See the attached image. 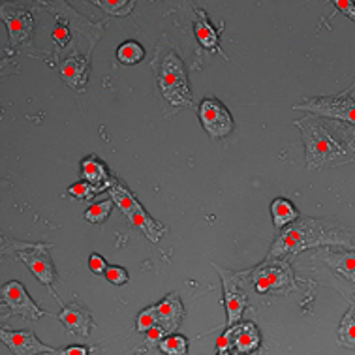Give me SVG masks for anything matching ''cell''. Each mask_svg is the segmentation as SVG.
I'll use <instances>...</instances> for the list:
<instances>
[{"mask_svg":"<svg viewBox=\"0 0 355 355\" xmlns=\"http://www.w3.org/2000/svg\"><path fill=\"white\" fill-rule=\"evenodd\" d=\"M4 254H10L15 259H19L31 269L34 277L38 278L42 284L46 286V290L53 293V297L57 299L60 306H64V303L60 301V297L55 291V280H57V269L53 265L51 259V245H44V243H19V241L4 239Z\"/></svg>","mask_w":355,"mask_h":355,"instance_id":"obj_3","label":"cell"},{"mask_svg":"<svg viewBox=\"0 0 355 355\" xmlns=\"http://www.w3.org/2000/svg\"><path fill=\"white\" fill-rule=\"evenodd\" d=\"M254 288L258 293H278L286 295L288 291L295 290V278L291 265L282 259H267L250 272Z\"/></svg>","mask_w":355,"mask_h":355,"instance_id":"obj_6","label":"cell"},{"mask_svg":"<svg viewBox=\"0 0 355 355\" xmlns=\"http://www.w3.org/2000/svg\"><path fill=\"white\" fill-rule=\"evenodd\" d=\"M57 320L62 323V327L70 338H89L91 331L94 329L91 310L85 304L70 303L64 304L57 314Z\"/></svg>","mask_w":355,"mask_h":355,"instance_id":"obj_11","label":"cell"},{"mask_svg":"<svg viewBox=\"0 0 355 355\" xmlns=\"http://www.w3.org/2000/svg\"><path fill=\"white\" fill-rule=\"evenodd\" d=\"M158 87L162 96L166 98L175 107H184L192 103V91L188 83V76L182 66L181 57L171 51L168 57L162 60L158 68Z\"/></svg>","mask_w":355,"mask_h":355,"instance_id":"obj_4","label":"cell"},{"mask_svg":"<svg viewBox=\"0 0 355 355\" xmlns=\"http://www.w3.org/2000/svg\"><path fill=\"white\" fill-rule=\"evenodd\" d=\"M94 4L102 8L103 12L116 15V17H123V15H126V13L134 10L136 2L134 0H96Z\"/></svg>","mask_w":355,"mask_h":355,"instance_id":"obj_25","label":"cell"},{"mask_svg":"<svg viewBox=\"0 0 355 355\" xmlns=\"http://www.w3.org/2000/svg\"><path fill=\"white\" fill-rule=\"evenodd\" d=\"M158 325V309L156 304L153 306H147L145 310H141L136 318V329L137 333H149L153 327Z\"/></svg>","mask_w":355,"mask_h":355,"instance_id":"obj_26","label":"cell"},{"mask_svg":"<svg viewBox=\"0 0 355 355\" xmlns=\"http://www.w3.org/2000/svg\"><path fill=\"white\" fill-rule=\"evenodd\" d=\"M105 278L107 282L115 286H123L128 282V271L124 267H119V265H110L107 271H105Z\"/></svg>","mask_w":355,"mask_h":355,"instance_id":"obj_28","label":"cell"},{"mask_svg":"<svg viewBox=\"0 0 355 355\" xmlns=\"http://www.w3.org/2000/svg\"><path fill=\"white\" fill-rule=\"evenodd\" d=\"M318 246H343L352 248V233L343 222L335 218H299L272 243L267 259L299 254Z\"/></svg>","mask_w":355,"mask_h":355,"instance_id":"obj_1","label":"cell"},{"mask_svg":"<svg viewBox=\"0 0 355 355\" xmlns=\"http://www.w3.org/2000/svg\"><path fill=\"white\" fill-rule=\"evenodd\" d=\"M102 190L96 187H92V184H89V182H76V184H71L70 190H68V196H71V198H76V200H81V201H91L92 198L96 194H100Z\"/></svg>","mask_w":355,"mask_h":355,"instance_id":"obj_27","label":"cell"},{"mask_svg":"<svg viewBox=\"0 0 355 355\" xmlns=\"http://www.w3.org/2000/svg\"><path fill=\"white\" fill-rule=\"evenodd\" d=\"M196 38H198V42H200V46L203 47V49H207V51L211 53H218V55H222L224 58H227L226 55H224V51H222V47H220V34L216 33V28L213 26V23L209 21V17H207L205 10H200V8H196Z\"/></svg>","mask_w":355,"mask_h":355,"instance_id":"obj_16","label":"cell"},{"mask_svg":"<svg viewBox=\"0 0 355 355\" xmlns=\"http://www.w3.org/2000/svg\"><path fill=\"white\" fill-rule=\"evenodd\" d=\"M271 214H272V224L277 230H282L286 226H291L295 220H299V211L295 205L286 198H277L271 203Z\"/></svg>","mask_w":355,"mask_h":355,"instance_id":"obj_20","label":"cell"},{"mask_svg":"<svg viewBox=\"0 0 355 355\" xmlns=\"http://www.w3.org/2000/svg\"><path fill=\"white\" fill-rule=\"evenodd\" d=\"M145 335H147V336H145L147 344H150V346H153V344H160L162 340H164V338L168 336V333L162 329L160 325H156V327H153V329H150L149 333H145Z\"/></svg>","mask_w":355,"mask_h":355,"instance_id":"obj_32","label":"cell"},{"mask_svg":"<svg viewBox=\"0 0 355 355\" xmlns=\"http://www.w3.org/2000/svg\"><path fill=\"white\" fill-rule=\"evenodd\" d=\"M218 355H233L232 349H222V352H218Z\"/></svg>","mask_w":355,"mask_h":355,"instance_id":"obj_34","label":"cell"},{"mask_svg":"<svg viewBox=\"0 0 355 355\" xmlns=\"http://www.w3.org/2000/svg\"><path fill=\"white\" fill-rule=\"evenodd\" d=\"M336 335H338V343L343 344L344 348L355 349V304H352L348 312L344 314Z\"/></svg>","mask_w":355,"mask_h":355,"instance_id":"obj_22","label":"cell"},{"mask_svg":"<svg viewBox=\"0 0 355 355\" xmlns=\"http://www.w3.org/2000/svg\"><path fill=\"white\" fill-rule=\"evenodd\" d=\"M164 355H188V338L182 335H168L160 344H158Z\"/></svg>","mask_w":355,"mask_h":355,"instance_id":"obj_23","label":"cell"},{"mask_svg":"<svg viewBox=\"0 0 355 355\" xmlns=\"http://www.w3.org/2000/svg\"><path fill=\"white\" fill-rule=\"evenodd\" d=\"M111 200L116 203V207L126 214V218L132 222V226H136L137 230H141L143 235L150 241V243H158L162 239V235L166 232V227L162 226L160 222H156L155 218H150L147 211L143 209L141 203L134 198V194L130 192L128 188L121 184L119 181H113L110 188Z\"/></svg>","mask_w":355,"mask_h":355,"instance_id":"obj_5","label":"cell"},{"mask_svg":"<svg viewBox=\"0 0 355 355\" xmlns=\"http://www.w3.org/2000/svg\"><path fill=\"white\" fill-rule=\"evenodd\" d=\"M92 352L91 346H78V344H73V346H62V348H55L53 352L46 355H89Z\"/></svg>","mask_w":355,"mask_h":355,"instance_id":"obj_29","label":"cell"},{"mask_svg":"<svg viewBox=\"0 0 355 355\" xmlns=\"http://www.w3.org/2000/svg\"><path fill=\"white\" fill-rule=\"evenodd\" d=\"M143 57H145V49H143L141 44H137L134 40H128L119 46L116 49V58L119 62L124 66H134L137 62H141Z\"/></svg>","mask_w":355,"mask_h":355,"instance_id":"obj_21","label":"cell"},{"mask_svg":"<svg viewBox=\"0 0 355 355\" xmlns=\"http://www.w3.org/2000/svg\"><path fill=\"white\" fill-rule=\"evenodd\" d=\"M0 340L13 355H46L55 349L42 343L33 331H12L2 327Z\"/></svg>","mask_w":355,"mask_h":355,"instance_id":"obj_12","label":"cell"},{"mask_svg":"<svg viewBox=\"0 0 355 355\" xmlns=\"http://www.w3.org/2000/svg\"><path fill=\"white\" fill-rule=\"evenodd\" d=\"M297 110H306L314 115L333 116L344 123L355 124V102L349 98H314L309 102L295 105Z\"/></svg>","mask_w":355,"mask_h":355,"instance_id":"obj_10","label":"cell"},{"mask_svg":"<svg viewBox=\"0 0 355 355\" xmlns=\"http://www.w3.org/2000/svg\"><path fill=\"white\" fill-rule=\"evenodd\" d=\"M107 261L100 256V254H92L91 258H89V269H91V272H94V275H105V271H107Z\"/></svg>","mask_w":355,"mask_h":355,"instance_id":"obj_31","label":"cell"},{"mask_svg":"<svg viewBox=\"0 0 355 355\" xmlns=\"http://www.w3.org/2000/svg\"><path fill=\"white\" fill-rule=\"evenodd\" d=\"M81 175H83L85 182L100 188L102 192L105 188H111V184H113V179H111L110 171H107V166L98 156H87L81 162Z\"/></svg>","mask_w":355,"mask_h":355,"instance_id":"obj_17","label":"cell"},{"mask_svg":"<svg viewBox=\"0 0 355 355\" xmlns=\"http://www.w3.org/2000/svg\"><path fill=\"white\" fill-rule=\"evenodd\" d=\"M333 6H335V12H340L343 15H346L349 21H354L355 23V2L354 0H336V2H333Z\"/></svg>","mask_w":355,"mask_h":355,"instance_id":"obj_30","label":"cell"},{"mask_svg":"<svg viewBox=\"0 0 355 355\" xmlns=\"http://www.w3.org/2000/svg\"><path fill=\"white\" fill-rule=\"evenodd\" d=\"M111 209H113V200H102L96 201L85 211V220H89L92 224H103L107 216H110Z\"/></svg>","mask_w":355,"mask_h":355,"instance_id":"obj_24","label":"cell"},{"mask_svg":"<svg viewBox=\"0 0 355 355\" xmlns=\"http://www.w3.org/2000/svg\"><path fill=\"white\" fill-rule=\"evenodd\" d=\"M233 354L248 355L261 348V333L252 322H239L224 333Z\"/></svg>","mask_w":355,"mask_h":355,"instance_id":"obj_14","label":"cell"},{"mask_svg":"<svg viewBox=\"0 0 355 355\" xmlns=\"http://www.w3.org/2000/svg\"><path fill=\"white\" fill-rule=\"evenodd\" d=\"M156 309H158V325L168 335H173L184 318V306L179 297V291H173L168 297L162 299L160 303L156 304Z\"/></svg>","mask_w":355,"mask_h":355,"instance_id":"obj_15","label":"cell"},{"mask_svg":"<svg viewBox=\"0 0 355 355\" xmlns=\"http://www.w3.org/2000/svg\"><path fill=\"white\" fill-rule=\"evenodd\" d=\"M0 303H2V320L10 316H21L26 322H38L40 318L49 316L47 312L40 309V304L28 295L25 286L17 280H12L2 286Z\"/></svg>","mask_w":355,"mask_h":355,"instance_id":"obj_7","label":"cell"},{"mask_svg":"<svg viewBox=\"0 0 355 355\" xmlns=\"http://www.w3.org/2000/svg\"><path fill=\"white\" fill-rule=\"evenodd\" d=\"M2 19L4 25L8 26V34H10V44L12 47H23L25 44L31 42L34 31V19L33 13L28 10H12V8H2Z\"/></svg>","mask_w":355,"mask_h":355,"instance_id":"obj_13","label":"cell"},{"mask_svg":"<svg viewBox=\"0 0 355 355\" xmlns=\"http://www.w3.org/2000/svg\"><path fill=\"white\" fill-rule=\"evenodd\" d=\"M214 269L220 272L222 277V286H224V306H226V318L227 325H237L243 318L246 304H248V297L239 286L237 275L232 271H226L218 265H214Z\"/></svg>","mask_w":355,"mask_h":355,"instance_id":"obj_9","label":"cell"},{"mask_svg":"<svg viewBox=\"0 0 355 355\" xmlns=\"http://www.w3.org/2000/svg\"><path fill=\"white\" fill-rule=\"evenodd\" d=\"M323 261L329 265L331 269L340 275L349 282L355 284V252L348 250H325L322 254Z\"/></svg>","mask_w":355,"mask_h":355,"instance_id":"obj_19","label":"cell"},{"mask_svg":"<svg viewBox=\"0 0 355 355\" xmlns=\"http://www.w3.org/2000/svg\"><path fill=\"white\" fill-rule=\"evenodd\" d=\"M295 126L303 134L306 168L310 171L325 166H338L352 158L349 150L314 116H304L301 121H295Z\"/></svg>","mask_w":355,"mask_h":355,"instance_id":"obj_2","label":"cell"},{"mask_svg":"<svg viewBox=\"0 0 355 355\" xmlns=\"http://www.w3.org/2000/svg\"><path fill=\"white\" fill-rule=\"evenodd\" d=\"M53 40H55V44H57V46H64L66 40H68V26L64 25L55 26V31H53Z\"/></svg>","mask_w":355,"mask_h":355,"instance_id":"obj_33","label":"cell"},{"mask_svg":"<svg viewBox=\"0 0 355 355\" xmlns=\"http://www.w3.org/2000/svg\"><path fill=\"white\" fill-rule=\"evenodd\" d=\"M354 91H355V87H354Z\"/></svg>","mask_w":355,"mask_h":355,"instance_id":"obj_35","label":"cell"},{"mask_svg":"<svg viewBox=\"0 0 355 355\" xmlns=\"http://www.w3.org/2000/svg\"><path fill=\"white\" fill-rule=\"evenodd\" d=\"M200 123L213 139H224L232 134L233 116L224 103L214 96H207L200 103Z\"/></svg>","mask_w":355,"mask_h":355,"instance_id":"obj_8","label":"cell"},{"mask_svg":"<svg viewBox=\"0 0 355 355\" xmlns=\"http://www.w3.org/2000/svg\"><path fill=\"white\" fill-rule=\"evenodd\" d=\"M60 76L70 87L81 91L85 89V83L89 78V62L79 55H71L70 58H66L64 64L60 68Z\"/></svg>","mask_w":355,"mask_h":355,"instance_id":"obj_18","label":"cell"}]
</instances>
